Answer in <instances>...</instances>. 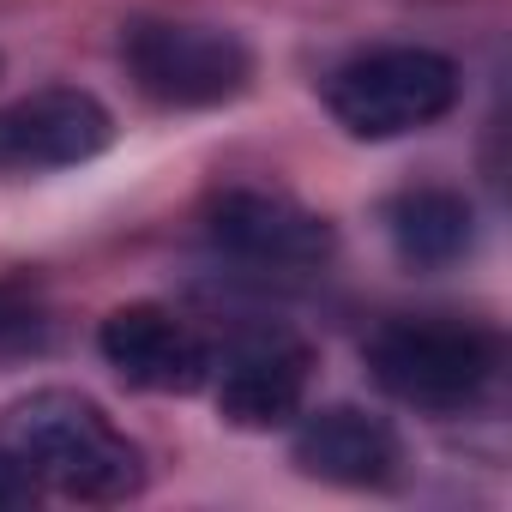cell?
I'll list each match as a JSON object with an SVG mask.
<instances>
[{
  "label": "cell",
  "mask_w": 512,
  "mask_h": 512,
  "mask_svg": "<svg viewBox=\"0 0 512 512\" xmlns=\"http://www.w3.org/2000/svg\"><path fill=\"white\" fill-rule=\"evenodd\" d=\"M7 452L31 470L37 488H55L85 506H115L145 488L139 446L79 392H31L7 410Z\"/></svg>",
  "instance_id": "cell-1"
},
{
  "label": "cell",
  "mask_w": 512,
  "mask_h": 512,
  "mask_svg": "<svg viewBox=\"0 0 512 512\" xmlns=\"http://www.w3.org/2000/svg\"><path fill=\"white\" fill-rule=\"evenodd\" d=\"M368 374L386 398L428 410V416H458L488 398L500 374V338L470 320H386L368 338Z\"/></svg>",
  "instance_id": "cell-2"
},
{
  "label": "cell",
  "mask_w": 512,
  "mask_h": 512,
  "mask_svg": "<svg viewBox=\"0 0 512 512\" xmlns=\"http://www.w3.org/2000/svg\"><path fill=\"white\" fill-rule=\"evenodd\" d=\"M458 103V67L440 49H368L326 79V109L350 139H404L446 121Z\"/></svg>",
  "instance_id": "cell-3"
},
{
  "label": "cell",
  "mask_w": 512,
  "mask_h": 512,
  "mask_svg": "<svg viewBox=\"0 0 512 512\" xmlns=\"http://www.w3.org/2000/svg\"><path fill=\"white\" fill-rule=\"evenodd\" d=\"M133 85L163 109H217L253 85V55L235 31L187 19H139L121 37Z\"/></svg>",
  "instance_id": "cell-4"
},
{
  "label": "cell",
  "mask_w": 512,
  "mask_h": 512,
  "mask_svg": "<svg viewBox=\"0 0 512 512\" xmlns=\"http://www.w3.org/2000/svg\"><path fill=\"white\" fill-rule=\"evenodd\" d=\"M205 235L229 260L266 266V272H320L338 253V235L320 211L266 187H223L205 205Z\"/></svg>",
  "instance_id": "cell-5"
},
{
  "label": "cell",
  "mask_w": 512,
  "mask_h": 512,
  "mask_svg": "<svg viewBox=\"0 0 512 512\" xmlns=\"http://www.w3.org/2000/svg\"><path fill=\"white\" fill-rule=\"evenodd\" d=\"M115 121L109 109L79 91V85H49L0 109V169L43 175V169H73L109 151Z\"/></svg>",
  "instance_id": "cell-6"
},
{
  "label": "cell",
  "mask_w": 512,
  "mask_h": 512,
  "mask_svg": "<svg viewBox=\"0 0 512 512\" xmlns=\"http://www.w3.org/2000/svg\"><path fill=\"white\" fill-rule=\"evenodd\" d=\"M308 374H314V350H308L296 332H284V326L247 332V338H235V350L223 356L217 410H223V422H235V428H284V422L302 416Z\"/></svg>",
  "instance_id": "cell-7"
},
{
  "label": "cell",
  "mask_w": 512,
  "mask_h": 512,
  "mask_svg": "<svg viewBox=\"0 0 512 512\" xmlns=\"http://www.w3.org/2000/svg\"><path fill=\"white\" fill-rule=\"evenodd\" d=\"M97 344H103V362L127 386H139V392H175L181 398V392H199L211 380V368H217L211 362V344L181 314H169L157 302L115 308L103 320Z\"/></svg>",
  "instance_id": "cell-8"
},
{
  "label": "cell",
  "mask_w": 512,
  "mask_h": 512,
  "mask_svg": "<svg viewBox=\"0 0 512 512\" xmlns=\"http://www.w3.org/2000/svg\"><path fill=\"white\" fill-rule=\"evenodd\" d=\"M296 470L332 488H386L404 470V440L386 416L356 404H326L296 428Z\"/></svg>",
  "instance_id": "cell-9"
},
{
  "label": "cell",
  "mask_w": 512,
  "mask_h": 512,
  "mask_svg": "<svg viewBox=\"0 0 512 512\" xmlns=\"http://www.w3.org/2000/svg\"><path fill=\"white\" fill-rule=\"evenodd\" d=\"M386 241L410 272H446L476 247V211L452 187H404L386 205Z\"/></svg>",
  "instance_id": "cell-10"
},
{
  "label": "cell",
  "mask_w": 512,
  "mask_h": 512,
  "mask_svg": "<svg viewBox=\"0 0 512 512\" xmlns=\"http://www.w3.org/2000/svg\"><path fill=\"white\" fill-rule=\"evenodd\" d=\"M43 344H49V320H43V308H37L25 290H7V284H0V368L37 356Z\"/></svg>",
  "instance_id": "cell-11"
},
{
  "label": "cell",
  "mask_w": 512,
  "mask_h": 512,
  "mask_svg": "<svg viewBox=\"0 0 512 512\" xmlns=\"http://www.w3.org/2000/svg\"><path fill=\"white\" fill-rule=\"evenodd\" d=\"M31 500H37L31 470H25L13 452H0V512H19V506H31Z\"/></svg>",
  "instance_id": "cell-12"
}]
</instances>
